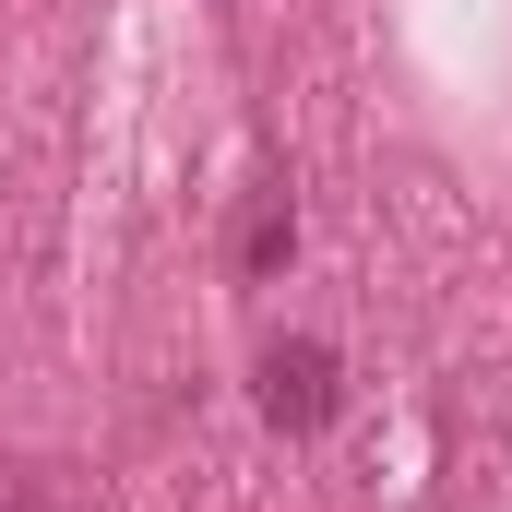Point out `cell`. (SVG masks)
Returning a JSON list of instances; mask_svg holds the SVG:
<instances>
[{"label": "cell", "mask_w": 512, "mask_h": 512, "mask_svg": "<svg viewBox=\"0 0 512 512\" xmlns=\"http://www.w3.org/2000/svg\"><path fill=\"white\" fill-rule=\"evenodd\" d=\"M251 405L286 429V441L334 429V405H346V370H334V346H322V334H274V346L251 358Z\"/></svg>", "instance_id": "obj_1"}, {"label": "cell", "mask_w": 512, "mask_h": 512, "mask_svg": "<svg viewBox=\"0 0 512 512\" xmlns=\"http://www.w3.org/2000/svg\"><path fill=\"white\" fill-rule=\"evenodd\" d=\"M286 251H298V203L286 191H251V215H239V286L286 274Z\"/></svg>", "instance_id": "obj_2"}]
</instances>
